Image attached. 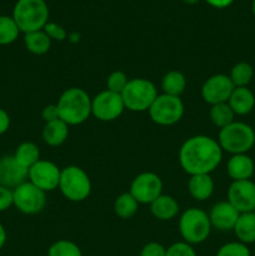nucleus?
Instances as JSON below:
<instances>
[{
  "label": "nucleus",
  "mask_w": 255,
  "mask_h": 256,
  "mask_svg": "<svg viewBox=\"0 0 255 256\" xmlns=\"http://www.w3.org/2000/svg\"><path fill=\"white\" fill-rule=\"evenodd\" d=\"M59 119L69 126L80 125L92 116V98L82 88L64 90L56 102Z\"/></svg>",
  "instance_id": "f03ea898"
},
{
  "label": "nucleus",
  "mask_w": 255,
  "mask_h": 256,
  "mask_svg": "<svg viewBox=\"0 0 255 256\" xmlns=\"http://www.w3.org/2000/svg\"><path fill=\"white\" fill-rule=\"evenodd\" d=\"M58 189L69 202H84L92 192V180L84 169L76 165H69L62 169Z\"/></svg>",
  "instance_id": "0eeeda50"
},
{
  "label": "nucleus",
  "mask_w": 255,
  "mask_h": 256,
  "mask_svg": "<svg viewBox=\"0 0 255 256\" xmlns=\"http://www.w3.org/2000/svg\"><path fill=\"white\" fill-rule=\"evenodd\" d=\"M209 214L199 208L185 210L179 219V232L182 242L189 245H199L208 240L212 232Z\"/></svg>",
  "instance_id": "20e7f679"
},
{
  "label": "nucleus",
  "mask_w": 255,
  "mask_h": 256,
  "mask_svg": "<svg viewBox=\"0 0 255 256\" xmlns=\"http://www.w3.org/2000/svg\"><path fill=\"white\" fill-rule=\"evenodd\" d=\"M166 248L156 242H150L142 248L140 256H165Z\"/></svg>",
  "instance_id": "f704fd0d"
},
{
  "label": "nucleus",
  "mask_w": 255,
  "mask_h": 256,
  "mask_svg": "<svg viewBox=\"0 0 255 256\" xmlns=\"http://www.w3.org/2000/svg\"><path fill=\"white\" fill-rule=\"evenodd\" d=\"M158 95L159 94L154 82L144 78L129 79L122 92L125 109L134 112H148Z\"/></svg>",
  "instance_id": "423d86ee"
},
{
  "label": "nucleus",
  "mask_w": 255,
  "mask_h": 256,
  "mask_svg": "<svg viewBox=\"0 0 255 256\" xmlns=\"http://www.w3.org/2000/svg\"><path fill=\"white\" fill-rule=\"evenodd\" d=\"M239 215L240 212L228 200H225L212 205L209 212V219L214 229L220 232H230L234 229Z\"/></svg>",
  "instance_id": "dca6fc26"
},
{
  "label": "nucleus",
  "mask_w": 255,
  "mask_h": 256,
  "mask_svg": "<svg viewBox=\"0 0 255 256\" xmlns=\"http://www.w3.org/2000/svg\"><path fill=\"white\" fill-rule=\"evenodd\" d=\"M20 30L12 16L0 15V45H9L18 39Z\"/></svg>",
  "instance_id": "c85d7f7f"
},
{
  "label": "nucleus",
  "mask_w": 255,
  "mask_h": 256,
  "mask_svg": "<svg viewBox=\"0 0 255 256\" xmlns=\"http://www.w3.org/2000/svg\"><path fill=\"white\" fill-rule=\"evenodd\" d=\"M209 118L212 124L219 128V130L235 122V114L228 102L212 105L209 110Z\"/></svg>",
  "instance_id": "bb28decb"
},
{
  "label": "nucleus",
  "mask_w": 255,
  "mask_h": 256,
  "mask_svg": "<svg viewBox=\"0 0 255 256\" xmlns=\"http://www.w3.org/2000/svg\"><path fill=\"white\" fill-rule=\"evenodd\" d=\"M129 192L139 204L150 205L162 194V182L155 172H142L134 178Z\"/></svg>",
  "instance_id": "9b49d317"
},
{
  "label": "nucleus",
  "mask_w": 255,
  "mask_h": 256,
  "mask_svg": "<svg viewBox=\"0 0 255 256\" xmlns=\"http://www.w3.org/2000/svg\"><path fill=\"white\" fill-rule=\"evenodd\" d=\"M182 2H185V4H188V5H195V4H198L199 2H202V0H182Z\"/></svg>",
  "instance_id": "a19ab883"
},
{
  "label": "nucleus",
  "mask_w": 255,
  "mask_h": 256,
  "mask_svg": "<svg viewBox=\"0 0 255 256\" xmlns=\"http://www.w3.org/2000/svg\"><path fill=\"white\" fill-rule=\"evenodd\" d=\"M254 76V69L246 62H236L230 70L229 78L235 88H245L250 84Z\"/></svg>",
  "instance_id": "cd10ccee"
},
{
  "label": "nucleus",
  "mask_w": 255,
  "mask_h": 256,
  "mask_svg": "<svg viewBox=\"0 0 255 256\" xmlns=\"http://www.w3.org/2000/svg\"><path fill=\"white\" fill-rule=\"evenodd\" d=\"M204 2L215 9H225V8L230 6L234 2V0H204Z\"/></svg>",
  "instance_id": "58836bf2"
},
{
  "label": "nucleus",
  "mask_w": 255,
  "mask_h": 256,
  "mask_svg": "<svg viewBox=\"0 0 255 256\" xmlns=\"http://www.w3.org/2000/svg\"><path fill=\"white\" fill-rule=\"evenodd\" d=\"M235 236L238 242L242 244H252L255 242V214L254 212H244L240 214L234 229Z\"/></svg>",
  "instance_id": "4be33fe9"
},
{
  "label": "nucleus",
  "mask_w": 255,
  "mask_h": 256,
  "mask_svg": "<svg viewBox=\"0 0 255 256\" xmlns=\"http://www.w3.org/2000/svg\"><path fill=\"white\" fill-rule=\"evenodd\" d=\"M222 150L218 140L206 135H195L182 142L179 164L186 174H212L220 165Z\"/></svg>",
  "instance_id": "f257e3e1"
},
{
  "label": "nucleus",
  "mask_w": 255,
  "mask_h": 256,
  "mask_svg": "<svg viewBox=\"0 0 255 256\" xmlns=\"http://www.w3.org/2000/svg\"><path fill=\"white\" fill-rule=\"evenodd\" d=\"M215 184L210 174L190 175L188 180V192L192 199L198 202H205L210 199L214 192Z\"/></svg>",
  "instance_id": "a211bd4d"
},
{
  "label": "nucleus",
  "mask_w": 255,
  "mask_h": 256,
  "mask_svg": "<svg viewBox=\"0 0 255 256\" xmlns=\"http://www.w3.org/2000/svg\"><path fill=\"white\" fill-rule=\"evenodd\" d=\"M184 110V102L180 98L159 94L148 112L155 124L160 126H170L182 120Z\"/></svg>",
  "instance_id": "6e6552de"
},
{
  "label": "nucleus",
  "mask_w": 255,
  "mask_h": 256,
  "mask_svg": "<svg viewBox=\"0 0 255 256\" xmlns=\"http://www.w3.org/2000/svg\"><path fill=\"white\" fill-rule=\"evenodd\" d=\"M125 110L122 94L105 89L92 99V115L100 122H114Z\"/></svg>",
  "instance_id": "9d476101"
},
{
  "label": "nucleus",
  "mask_w": 255,
  "mask_h": 256,
  "mask_svg": "<svg viewBox=\"0 0 255 256\" xmlns=\"http://www.w3.org/2000/svg\"><path fill=\"white\" fill-rule=\"evenodd\" d=\"M218 142L222 152L232 155L246 154L255 144V132L250 125L242 122H232L219 130Z\"/></svg>",
  "instance_id": "39448f33"
},
{
  "label": "nucleus",
  "mask_w": 255,
  "mask_h": 256,
  "mask_svg": "<svg viewBox=\"0 0 255 256\" xmlns=\"http://www.w3.org/2000/svg\"><path fill=\"white\" fill-rule=\"evenodd\" d=\"M252 14L255 16V0H252Z\"/></svg>",
  "instance_id": "79ce46f5"
},
{
  "label": "nucleus",
  "mask_w": 255,
  "mask_h": 256,
  "mask_svg": "<svg viewBox=\"0 0 255 256\" xmlns=\"http://www.w3.org/2000/svg\"><path fill=\"white\" fill-rule=\"evenodd\" d=\"M150 212L155 219L160 222H169L179 214L180 206L174 198L162 194L150 204Z\"/></svg>",
  "instance_id": "aec40b11"
},
{
  "label": "nucleus",
  "mask_w": 255,
  "mask_h": 256,
  "mask_svg": "<svg viewBox=\"0 0 255 256\" xmlns=\"http://www.w3.org/2000/svg\"><path fill=\"white\" fill-rule=\"evenodd\" d=\"M186 78L182 72L170 70L162 79V94L180 98L182 94H184L185 89H186Z\"/></svg>",
  "instance_id": "5701e85b"
},
{
  "label": "nucleus",
  "mask_w": 255,
  "mask_h": 256,
  "mask_svg": "<svg viewBox=\"0 0 255 256\" xmlns=\"http://www.w3.org/2000/svg\"><path fill=\"white\" fill-rule=\"evenodd\" d=\"M255 164L248 154L232 155L228 160L226 172L232 182L239 180H250L254 175Z\"/></svg>",
  "instance_id": "f3484780"
},
{
  "label": "nucleus",
  "mask_w": 255,
  "mask_h": 256,
  "mask_svg": "<svg viewBox=\"0 0 255 256\" xmlns=\"http://www.w3.org/2000/svg\"><path fill=\"white\" fill-rule=\"evenodd\" d=\"M128 79L126 74L124 72H120V70H116V72H112V74L108 76L106 79V89L110 90L112 92H118V94H122L124 88L126 86Z\"/></svg>",
  "instance_id": "2f4dec72"
},
{
  "label": "nucleus",
  "mask_w": 255,
  "mask_h": 256,
  "mask_svg": "<svg viewBox=\"0 0 255 256\" xmlns=\"http://www.w3.org/2000/svg\"><path fill=\"white\" fill-rule=\"evenodd\" d=\"M139 205V202L135 200V198L129 192H122L115 199L114 212L120 219H130L138 212Z\"/></svg>",
  "instance_id": "a878e982"
},
{
  "label": "nucleus",
  "mask_w": 255,
  "mask_h": 256,
  "mask_svg": "<svg viewBox=\"0 0 255 256\" xmlns=\"http://www.w3.org/2000/svg\"><path fill=\"white\" fill-rule=\"evenodd\" d=\"M235 89L234 84L226 74H215L205 80L202 86V98L206 104L212 105L228 102L232 90Z\"/></svg>",
  "instance_id": "ddd939ff"
},
{
  "label": "nucleus",
  "mask_w": 255,
  "mask_h": 256,
  "mask_svg": "<svg viewBox=\"0 0 255 256\" xmlns=\"http://www.w3.org/2000/svg\"><path fill=\"white\" fill-rule=\"evenodd\" d=\"M14 205V196L12 190L0 185V212L10 209Z\"/></svg>",
  "instance_id": "c9c22d12"
},
{
  "label": "nucleus",
  "mask_w": 255,
  "mask_h": 256,
  "mask_svg": "<svg viewBox=\"0 0 255 256\" xmlns=\"http://www.w3.org/2000/svg\"><path fill=\"white\" fill-rule=\"evenodd\" d=\"M62 169L49 160L40 159L28 172V180L45 192L58 189Z\"/></svg>",
  "instance_id": "f8f14e48"
},
{
  "label": "nucleus",
  "mask_w": 255,
  "mask_h": 256,
  "mask_svg": "<svg viewBox=\"0 0 255 256\" xmlns=\"http://www.w3.org/2000/svg\"><path fill=\"white\" fill-rule=\"evenodd\" d=\"M254 212V214H255V209H254V212Z\"/></svg>",
  "instance_id": "37998d69"
},
{
  "label": "nucleus",
  "mask_w": 255,
  "mask_h": 256,
  "mask_svg": "<svg viewBox=\"0 0 255 256\" xmlns=\"http://www.w3.org/2000/svg\"><path fill=\"white\" fill-rule=\"evenodd\" d=\"M48 256H82V249L70 240H58L48 249Z\"/></svg>",
  "instance_id": "c756f323"
},
{
  "label": "nucleus",
  "mask_w": 255,
  "mask_h": 256,
  "mask_svg": "<svg viewBox=\"0 0 255 256\" xmlns=\"http://www.w3.org/2000/svg\"><path fill=\"white\" fill-rule=\"evenodd\" d=\"M69 136V125L62 120L58 119L54 122H45L42 129V140L49 146H60L66 142Z\"/></svg>",
  "instance_id": "412c9836"
},
{
  "label": "nucleus",
  "mask_w": 255,
  "mask_h": 256,
  "mask_svg": "<svg viewBox=\"0 0 255 256\" xmlns=\"http://www.w3.org/2000/svg\"><path fill=\"white\" fill-rule=\"evenodd\" d=\"M42 30L46 32V35L52 39V40H55V42H64L66 39V30L64 29V26H62L60 24H56V22H49Z\"/></svg>",
  "instance_id": "72a5a7b5"
},
{
  "label": "nucleus",
  "mask_w": 255,
  "mask_h": 256,
  "mask_svg": "<svg viewBox=\"0 0 255 256\" xmlns=\"http://www.w3.org/2000/svg\"><path fill=\"white\" fill-rule=\"evenodd\" d=\"M10 128V116L4 109L0 108V135L5 134Z\"/></svg>",
  "instance_id": "4c0bfd02"
},
{
  "label": "nucleus",
  "mask_w": 255,
  "mask_h": 256,
  "mask_svg": "<svg viewBox=\"0 0 255 256\" xmlns=\"http://www.w3.org/2000/svg\"><path fill=\"white\" fill-rule=\"evenodd\" d=\"M228 202L240 212H252L255 209V182L252 180L232 182L228 189Z\"/></svg>",
  "instance_id": "4468645a"
},
{
  "label": "nucleus",
  "mask_w": 255,
  "mask_h": 256,
  "mask_svg": "<svg viewBox=\"0 0 255 256\" xmlns=\"http://www.w3.org/2000/svg\"><path fill=\"white\" fill-rule=\"evenodd\" d=\"M228 104L234 112L235 116H244L250 114L255 106V95L248 86L235 88L230 95Z\"/></svg>",
  "instance_id": "6ab92c4d"
},
{
  "label": "nucleus",
  "mask_w": 255,
  "mask_h": 256,
  "mask_svg": "<svg viewBox=\"0 0 255 256\" xmlns=\"http://www.w3.org/2000/svg\"><path fill=\"white\" fill-rule=\"evenodd\" d=\"M28 172L16 162L14 155H5L0 159V185L15 189L28 180Z\"/></svg>",
  "instance_id": "2eb2a0df"
},
{
  "label": "nucleus",
  "mask_w": 255,
  "mask_h": 256,
  "mask_svg": "<svg viewBox=\"0 0 255 256\" xmlns=\"http://www.w3.org/2000/svg\"><path fill=\"white\" fill-rule=\"evenodd\" d=\"M5 242H6V232H5V228L0 222V249H2Z\"/></svg>",
  "instance_id": "ea45409f"
},
{
  "label": "nucleus",
  "mask_w": 255,
  "mask_h": 256,
  "mask_svg": "<svg viewBox=\"0 0 255 256\" xmlns=\"http://www.w3.org/2000/svg\"><path fill=\"white\" fill-rule=\"evenodd\" d=\"M42 118L45 122H50L59 119V112H58L56 104H49L44 106L42 112Z\"/></svg>",
  "instance_id": "e433bc0d"
},
{
  "label": "nucleus",
  "mask_w": 255,
  "mask_h": 256,
  "mask_svg": "<svg viewBox=\"0 0 255 256\" xmlns=\"http://www.w3.org/2000/svg\"><path fill=\"white\" fill-rule=\"evenodd\" d=\"M165 256H198L194 248L184 242H178L166 248Z\"/></svg>",
  "instance_id": "473e14b6"
},
{
  "label": "nucleus",
  "mask_w": 255,
  "mask_h": 256,
  "mask_svg": "<svg viewBox=\"0 0 255 256\" xmlns=\"http://www.w3.org/2000/svg\"><path fill=\"white\" fill-rule=\"evenodd\" d=\"M14 158L22 166L29 170L40 160V149L35 142H24L15 149Z\"/></svg>",
  "instance_id": "393cba45"
},
{
  "label": "nucleus",
  "mask_w": 255,
  "mask_h": 256,
  "mask_svg": "<svg viewBox=\"0 0 255 256\" xmlns=\"http://www.w3.org/2000/svg\"><path fill=\"white\" fill-rule=\"evenodd\" d=\"M12 16L20 32L28 34L44 29L49 22V8L45 0H18Z\"/></svg>",
  "instance_id": "7ed1b4c3"
},
{
  "label": "nucleus",
  "mask_w": 255,
  "mask_h": 256,
  "mask_svg": "<svg viewBox=\"0 0 255 256\" xmlns=\"http://www.w3.org/2000/svg\"><path fill=\"white\" fill-rule=\"evenodd\" d=\"M216 256H252V252L248 245L240 242H232L220 246Z\"/></svg>",
  "instance_id": "7c9ffc66"
},
{
  "label": "nucleus",
  "mask_w": 255,
  "mask_h": 256,
  "mask_svg": "<svg viewBox=\"0 0 255 256\" xmlns=\"http://www.w3.org/2000/svg\"><path fill=\"white\" fill-rule=\"evenodd\" d=\"M24 44L29 52L34 55H44L52 48V39L44 30H38L24 34Z\"/></svg>",
  "instance_id": "b1692460"
},
{
  "label": "nucleus",
  "mask_w": 255,
  "mask_h": 256,
  "mask_svg": "<svg viewBox=\"0 0 255 256\" xmlns=\"http://www.w3.org/2000/svg\"><path fill=\"white\" fill-rule=\"evenodd\" d=\"M14 206L25 215H36L46 205V192L26 180L12 189Z\"/></svg>",
  "instance_id": "1a4fd4ad"
}]
</instances>
